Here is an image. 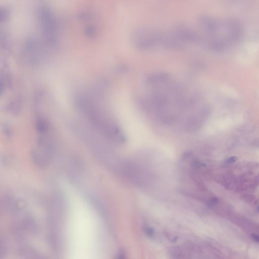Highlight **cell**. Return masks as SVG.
<instances>
[{
    "label": "cell",
    "mask_w": 259,
    "mask_h": 259,
    "mask_svg": "<svg viewBox=\"0 0 259 259\" xmlns=\"http://www.w3.org/2000/svg\"><path fill=\"white\" fill-rule=\"evenodd\" d=\"M164 31L152 27H139L132 34L134 44L140 48H148L162 43Z\"/></svg>",
    "instance_id": "obj_1"
},
{
    "label": "cell",
    "mask_w": 259,
    "mask_h": 259,
    "mask_svg": "<svg viewBox=\"0 0 259 259\" xmlns=\"http://www.w3.org/2000/svg\"><path fill=\"white\" fill-rule=\"evenodd\" d=\"M43 33L47 37L53 40L57 30V26L52 12L49 9L43 8L39 12Z\"/></svg>",
    "instance_id": "obj_2"
},
{
    "label": "cell",
    "mask_w": 259,
    "mask_h": 259,
    "mask_svg": "<svg viewBox=\"0 0 259 259\" xmlns=\"http://www.w3.org/2000/svg\"><path fill=\"white\" fill-rule=\"evenodd\" d=\"M37 131L41 134L44 133L48 129V125L46 122L42 118H39L37 122Z\"/></svg>",
    "instance_id": "obj_3"
},
{
    "label": "cell",
    "mask_w": 259,
    "mask_h": 259,
    "mask_svg": "<svg viewBox=\"0 0 259 259\" xmlns=\"http://www.w3.org/2000/svg\"><path fill=\"white\" fill-rule=\"evenodd\" d=\"M85 36L89 39H92L97 34V30L95 27L93 26H88L86 27L84 30Z\"/></svg>",
    "instance_id": "obj_4"
},
{
    "label": "cell",
    "mask_w": 259,
    "mask_h": 259,
    "mask_svg": "<svg viewBox=\"0 0 259 259\" xmlns=\"http://www.w3.org/2000/svg\"><path fill=\"white\" fill-rule=\"evenodd\" d=\"M8 17V11L6 9L1 10V21H4L7 20Z\"/></svg>",
    "instance_id": "obj_5"
},
{
    "label": "cell",
    "mask_w": 259,
    "mask_h": 259,
    "mask_svg": "<svg viewBox=\"0 0 259 259\" xmlns=\"http://www.w3.org/2000/svg\"><path fill=\"white\" fill-rule=\"evenodd\" d=\"M237 158L236 156H233V157L230 158H228L227 160L226 163L227 164H233V163L237 161Z\"/></svg>",
    "instance_id": "obj_6"
},
{
    "label": "cell",
    "mask_w": 259,
    "mask_h": 259,
    "mask_svg": "<svg viewBox=\"0 0 259 259\" xmlns=\"http://www.w3.org/2000/svg\"><path fill=\"white\" fill-rule=\"evenodd\" d=\"M253 237L254 239L256 240V241H258L259 243V236H257V235H253Z\"/></svg>",
    "instance_id": "obj_7"
}]
</instances>
